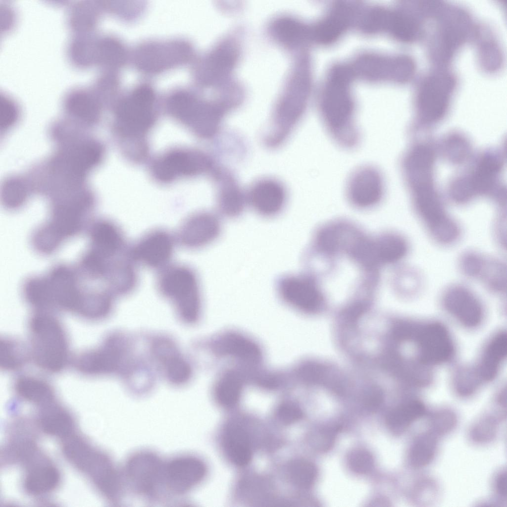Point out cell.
<instances>
[{"label":"cell","mask_w":507,"mask_h":507,"mask_svg":"<svg viewBox=\"0 0 507 507\" xmlns=\"http://www.w3.org/2000/svg\"><path fill=\"white\" fill-rule=\"evenodd\" d=\"M13 388L20 398L38 406H45L53 402L55 398L53 388L43 378L30 375H22L13 382Z\"/></svg>","instance_id":"29"},{"label":"cell","mask_w":507,"mask_h":507,"mask_svg":"<svg viewBox=\"0 0 507 507\" xmlns=\"http://www.w3.org/2000/svg\"><path fill=\"white\" fill-rule=\"evenodd\" d=\"M213 168L211 158L198 152L175 151L158 160L153 166L156 178L162 181L173 180L179 175H194Z\"/></svg>","instance_id":"18"},{"label":"cell","mask_w":507,"mask_h":507,"mask_svg":"<svg viewBox=\"0 0 507 507\" xmlns=\"http://www.w3.org/2000/svg\"><path fill=\"white\" fill-rule=\"evenodd\" d=\"M341 429L339 425L327 426L317 430L315 432L313 442L315 447L318 451L326 452L333 446L336 437Z\"/></svg>","instance_id":"54"},{"label":"cell","mask_w":507,"mask_h":507,"mask_svg":"<svg viewBox=\"0 0 507 507\" xmlns=\"http://www.w3.org/2000/svg\"><path fill=\"white\" fill-rule=\"evenodd\" d=\"M387 503H389L386 499H383L382 498L377 499L375 500H374L372 503L373 506L376 507L387 506Z\"/></svg>","instance_id":"60"},{"label":"cell","mask_w":507,"mask_h":507,"mask_svg":"<svg viewBox=\"0 0 507 507\" xmlns=\"http://www.w3.org/2000/svg\"><path fill=\"white\" fill-rule=\"evenodd\" d=\"M164 462L155 454L141 451L128 459L123 472L125 481L137 494L154 498L163 489Z\"/></svg>","instance_id":"11"},{"label":"cell","mask_w":507,"mask_h":507,"mask_svg":"<svg viewBox=\"0 0 507 507\" xmlns=\"http://www.w3.org/2000/svg\"><path fill=\"white\" fill-rule=\"evenodd\" d=\"M446 309L463 325L477 326L482 318V306L475 295L468 289L456 286L449 289L443 298Z\"/></svg>","instance_id":"23"},{"label":"cell","mask_w":507,"mask_h":507,"mask_svg":"<svg viewBox=\"0 0 507 507\" xmlns=\"http://www.w3.org/2000/svg\"><path fill=\"white\" fill-rule=\"evenodd\" d=\"M498 428L497 419L492 416H485L479 420L470 431L471 439L475 442L484 443L493 440Z\"/></svg>","instance_id":"47"},{"label":"cell","mask_w":507,"mask_h":507,"mask_svg":"<svg viewBox=\"0 0 507 507\" xmlns=\"http://www.w3.org/2000/svg\"><path fill=\"white\" fill-rule=\"evenodd\" d=\"M293 374L301 382L306 384H317L329 382L327 368L315 362L302 363L294 369Z\"/></svg>","instance_id":"45"},{"label":"cell","mask_w":507,"mask_h":507,"mask_svg":"<svg viewBox=\"0 0 507 507\" xmlns=\"http://www.w3.org/2000/svg\"><path fill=\"white\" fill-rule=\"evenodd\" d=\"M426 412L422 402L415 399L410 400L392 409L387 416L386 423L394 432H401L424 415Z\"/></svg>","instance_id":"37"},{"label":"cell","mask_w":507,"mask_h":507,"mask_svg":"<svg viewBox=\"0 0 507 507\" xmlns=\"http://www.w3.org/2000/svg\"><path fill=\"white\" fill-rule=\"evenodd\" d=\"M455 414L449 410H441L434 413L430 417V430L436 435L450 432L456 424Z\"/></svg>","instance_id":"49"},{"label":"cell","mask_w":507,"mask_h":507,"mask_svg":"<svg viewBox=\"0 0 507 507\" xmlns=\"http://www.w3.org/2000/svg\"><path fill=\"white\" fill-rule=\"evenodd\" d=\"M168 105L174 117L203 138L215 135L224 116L229 111L220 99L216 101L202 100L185 92L174 95Z\"/></svg>","instance_id":"6"},{"label":"cell","mask_w":507,"mask_h":507,"mask_svg":"<svg viewBox=\"0 0 507 507\" xmlns=\"http://www.w3.org/2000/svg\"><path fill=\"white\" fill-rule=\"evenodd\" d=\"M139 356L132 339L122 332L113 331L97 346L80 353L73 363L75 370L85 376L115 375L124 380Z\"/></svg>","instance_id":"4"},{"label":"cell","mask_w":507,"mask_h":507,"mask_svg":"<svg viewBox=\"0 0 507 507\" xmlns=\"http://www.w3.org/2000/svg\"><path fill=\"white\" fill-rule=\"evenodd\" d=\"M123 50L120 44L110 38L96 41L94 63L104 67H113L122 61Z\"/></svg>","instance_id":"42"},{"label":"cell","mask_w":507,"mask_h":507,"mask_svg":"<svg viewBox=\"0 0 507 507\" xmlns=\"http://www.w3.org/2000/svg\"><path fill=\"white\" fill-rule=\"evenodd\" d=\"M335 8L325 18L310 28L311 39L321 44H330L345 31L349 24V11L343 4Z\"/></svg>","instance_id":"31"},{"label":"cell","mask_w":507,"mask_h":507,"mask_svg":"<svg viewBox=\"0 0 507 507\" xmlns=\"http://www.w3.org/2000/svg\"><path fill=\"white\" fill-rule=\"evenodd\" d=\"M66 111L77 119L87 124H93L99 117L100 106L95 96L84 90L70 93L65 102Z\"/></svg>","instance_id":"33"},{"label":"cell","mask_w":507,"mask_h":507,"mask_svg":"<svg viewBox=\"0 0 507 507\" xmlns=\"http://www.w3.org/2000/svg\"><path fill=\"white\" fill-rule=\"evenodd\" d=\"M374 250L377 260L382 267L400 261L408 252V244L401 235L384 232L373 236Z\"/></svg>","instance_id":"30"},{"label":"cell","mask_w":507,"mask_h":507,"mask_svg":"<svg viewBox=\"0 0 507 507\" xmlns=\"http://www.w3.org/2000/svg\"><path fill=\"white\" fill-rule=\"evenodd\" d=\"M176 241L175 237L165 230H153L129 247V254L136 264L161 270L168 265L174 254Z\"/></svg>","instance_id":"15"},{"label":"cell","mask_w":507,"mask_h":507,"mask_svg":"<svg viewBox=\"0 0 507 507\" xmlns=\"http://www.w3.org/2000/svg\"><path fill=\"white\" fill-rule=\"evenodd\" d=\"M67 458L80 469L93 476L101 467L107 456L96 452L78 438H69L64 446Z\"/></svg>","instance_id":"32"},{"label":"cell","mask_w":507,"mask_h":507,"mask_svg":"<svg viewBox=\"0 0 507 507\" xmlns=\"http://www.w3.org/2000/svg\"><path fill=\"white\" fill-rule=\"evenodd\" d=\"M41 419L42 427L48 434L63 438L68 437L73 428L71 417L58 407H50Z\"/></svg>","instance_id":"40"},{"label":"cell","mask_w":507,"mask_h":507,"mask_svg":"<svg viewBox=\"0 0 507 507\" xmlns=\"http://www.w3.org/2000/svg\"><path fill=\"white\" fill-rule=\"evenodd\" d=\"M273 38L286 48H297L311 39L310 28L292 16L284 15L274 19L269 26Z\"/></svg>","instance_id":"28"},{"label":"cell","mask_w":507,"mask_h":507,"mask_svg":"<svg viewBox=\"0 0 507 507\" xmlns=\"http://www.w3.org/2000/svg\"><path fill=\"white\" fill-rule=\"evenodd\" d=\"M221 231L222 225L218 216L211 212L201 211L184 220L175 238L184 248L198 249L214 242Z\"/></svg>","instance_id":"17"},{"label":"cell","mask_w":507,"mask_h":507,"mask_svg":"<svg viewBox=\"0 0 507 507\" xmlns=\"http://www.w3.org/2000/svg\"><path fill=\"white\" fill-rule=\"evenodd\" d=\"M368 308V303L364 300H358L350 305L345 310V315L352 322L356 321Z\"/></svg>","instance_id":"58"},{"label":"cell","mask_w":507,"mask_h":507,"mask_svg":"<svg viewBox=\"0 0 507 507\" xmlns=\"http://www.w3.org/2000/svg\"><path fill=\"white\" fill-rule=\"evenodd\" d=\"M20 341L4 337L0 341V366L6 371H15L22 368L30 359L28 347Z\"/></svg>","instance_id":"36"},{"label":"cell","mask_w":507,"mask_h":507,"mask_svg":"<svg viewBox=\"0 0 507 507\" xmlns=\"http://www.w3.org/2000/svg\"><path fill=\"white\" fill-rule=\"evenodd\" d=\"M28 197V191L23 181L17 178H11L5 181L1 189V199L6 209H20L26 203Z\"/></svg>","instance_id":"41"},{"label":"cell","mask_w":507,"mask_h":507,"mask_svg":"<svg viewBox=\"0 0 507 507\" xmlns=\"http://www.w3.org/2000/svg\"><path fill=\"white\" fill-rule=\"evenodd\" d=\"M148 348L151 362L167 382L183 386L191 381L192 365L171 338L164 335L152 337L149 340Z\"/></svg>","instance_id":"8"},{"label":"cell","mask_w":507,"mask_h":507,"mask_svg":"<svg viewBox=\"0 0 507 507\" xmlns=\"http://www.w3.org/2000/svg\"><path fill=\"white\" fill-rule=\"evenodd\" d=\"M495 489L498 494L503 498L507 496V472L502 471L496 477L495 480Z\"/></svg>","instance_id":"59"},{"label":"cell","mask_w":507,"mask_h":507,"mask_svg":"<svg viewBox=\"0 0 507 507\" xmlns=\"http://www.w3.org/2000/svg\"><path fill=\"white\" fill-rule=\"evenodd\" d=\"M275 286L282 302L298 311L313 313L324 305L323 285L320 279L309 270L281 275L276 279Z\"/></svg>","instance_id":"7"},{"label":"cell","mask_w":507,"mask_h":507,"mask_svg":"<svg viewBox=\"0 0 507 507\" xmlns=\"http://www.w3.org/2000/svg\"><path fill=\"white\" fill-rule=\"evenodd\" d=\"M154 93L150 87L141 86L122 100L116 110V126L127 137H136L146 132L153 121Z\"/></svg>","instance_id":"10"},{"label":"cell","mask_w":507,"mask_h":507,"mask_svg":"<svg viewBox=\"0 0 507 507\" xmlns=\"http://www.w3.org/2000/svg\"><path fill=\"white\" fill-rule=\"evenodd\" d=\"M345 193L349 203L355 208L369 210L382 202L385 184L381 171L371 165H363L354 170L346 184Z\"/></svg>","instance_id":"12"},{"label":"cell","mask_w":507,"mask_h":507,"mask_svg":"<svg viewBox=\"0 0 507 507\" xmlns=\"http://www.w3.org/2000/svg\"><path fill=\"white\" fill-rule=\"evenodd\" d=\"M96 20V13L93 7L86 4L79 5L75 8L70 19L73 28L83 32L92 29Z\"/></svg>","instance_id":"48"},{"label":"cell","mask_w":507,"mask_h":507,"mask_svg":"<svg viewBox=\"0 0 507 507\" xmlns=\"http://www.w3.org/2000/svg\"><path fill=\"white\" fill-rule=\"evenodd\" d=\"M437 436L429 431L419 435L414 439L409 453V459L412 466L421 468L432 461L437 448Z\"/></svg>","instance_id":"38"},{"label":"cell","mask_w":507,"mask_h":507,"mask_svg":"<svg viewBox=\"0 0 507 507\" xmlns=\"http://www.w3.org/2000/svg\"><path fill=\"white\" fill-rule=\"evenodd\" d=\"M249 370L233 366L217 376L213 384L212 393L219 405L230 407L238 403L245 386L249 383Z\"/></svg>","instance_id":"25"},{"label":"cell","mask_w":507,"mask_h":507,"mask_svg":"<svg viewBox=\"0 0 507 507\" xmlns=\"http://www.w3.org/2000/svg\"><path fill=\"white\" fill-rule=\"evenodd\" d=\"M462 266L466 274L471 276H477L480 275L483 271L484 263L482 259L477 255L469 254L462 259Z\"/></svg>","instance_id":"56"},{"label":"cell","mask_w":507,"mask_h":507,"mask_svg":"<svg viewBox=\"0 0 507 507\" xmlns=\"http://www.w3.org/2000/svg\"><path fill=\"white\" fill-rule=\"evenodd\" d=\"M156 286L160 295L172 304L182 322L193 325L199 322L202 299L199 278L193 268L185 265H168L160 270Z\"/></svg>","instance_id":"5"},{"label":"cell","mask_w":507,"mask_h":507,"mask_svg":"<svg viewBox=\"0 0 507 507\" xmlns=\"http://www.w3.org/2000/svg\"><path fill=\"white\" fill-rule=\"evenodd\" d=\"M507 350V334L502 332L488 345L481 362L476 368L481 381H489L495 377L501 362L506 356Z\"/></svg>","instance_id":"35"},{"label":"cell","mask_w":507,"mask_h":507,"mask_svg":"<svg viewBox=\"0 0 507 507\" xmlns=\"http://www.w3.org/2000/svg\"><path fill=\"white\" fill-rule=\"evenodd\" d=\"M288 473L291 481L301 488L310 487L315 480L317 470L311 462L301 458L291 461L288 466Z\"/></svg>","instance_id":"44"},{"label":"cell","mask_w":507,"mask_h":507,"mask_svg":"<svg viewBox=\"0 0 507 507\" xmlns=\"http://www.w3.org/2000/svg\"><path fill=\"white\" fill-rule=\"evenodd\" d=\"M480 381L475 369L461 370L456 377V390L461 396H469L475 391Z\"/></svg>","instance_id":"50"},{"label":"cell","mask_w":507,"mask_h":507,"mask_svg":"<svg viewBox=\"0 0 507 507\" xmlns=\"http://www.w3.org/2000/svg\"><path fill=\"white\" fill-rule=\"evenodd\" d=\"M410 341L415 344L418 362L423 365L445 362L454 353V345L448 332L438 323L414 324Z\"/></svg>","instance_id":"14"},{"label":"cell","mask_w":507,"mask_h":507,"mask_svg":"<svg viewBox=\"0 0 507 507\" xmlns=\"http://www.w3.org/2000/svg\"><path fill=\"white\" fill-rule=\"evenodd\" d=\"M217 185V204L223 216L235 218L244 212L248 203L247 194L229 171L220 168L214 170Z\"/></svg>","instance_id":"22"},{"label":"cell","mask_w":507,"mask_h":507,"mask_svg":"<svg viewBox=\"0 0 507 507\" xmlns=\"http://www.w3.org/2000/svg\"><path fill=\"white\" fill-rule=\"evenodd\" d=\"M207 472L205 463L192 456H182L164 462L163 489L177 495L189 492L204 478Z\"/></svg>","instance_id":"16"},{"label":"cell","mask_w":507,"mask_h":507,"mask_svg":"<svg viewBox=\"0 0 507 507\" xmlns=\"http://www.w3.org/2000/svg\"><path fill=\"white\" fill-rule=\"evenodd\" d=\"M28 330L31 361L49 374L63 371L70 362L69 342L64 327L55 314L33 311Z\"/></svg>","instance_id":"3"},{"label":"cell","mask_w":507,"mask_h":507,"mask_svg":"<svg viewBox=\"0 0 507 507\" xmlns=\"http://www.w3.org/2000/svg\"><path fill=\"white\" fill-rule=\"evenodd\" d=\"M304 63H300L292 74L275 108L295 116L304 115L306 109L309 79Z\"/></svg>","instance_id":"24"},{"label":"cell","mask_w":507,"mask_h":507,"mask_svg":"<svg viewBox=\"0 0 507 507\" xmlns=\"http://www.w3.org/2000/svg\"><path fill=\"white\" fill-rule=\"evenodd\" d=\"M500 159L492 154H487L479 162L471 175L464 180L457 182L453 191L454 199L459 202H466L477 194L489 189L500 172Z\"/></svg>","instance_id":"19"},{"label":"cell","mask_w":507,"mask_h":507,"mask_svg":"<svg viewBox=\"0 0 507 507\" xmlns=\"http://www.w3.org/2000/svg\"><path fill=\"white\" fill-rule=\"evenodd\" d=\"M387 30L398 40L408 42L418 32L417 24L410 16L398 12H391Z\"/></svg>","instance_id":"43"},{"label":"cell","mask_w":507,"mask_h":507,"mask_svg":"<svg viewBox=\"0 0 507 507\" xmlns=\"http://www.w3.org/2000/svg\"><path fill=\"white\" fill-rule=\"evenodd\" d=\"M277 415L282 423L290 424L300 420L303 416V412L296 404L291 402H285L279 406Z\"/></svg>","instance_id":"55"},{"label":"cell","mask_w":507,"mask_h":507,"mask_svg":"<svg viewBox=\"0 0 507 507\" xmlns=\"http://www.w3.org/2000/svg\"><path fill=\"white\" fill-rule=\"evenodd\" d=\"M405 58L387 59L377 56H366L357 63L358 72L367 79L378 80L385 76L395 75L405 78L409 73L411 66Z\"/></svg>","instance_id":"27"},{"label":"cell","mask_w":507,"mask_h":507,"mask_svg":"<svg viewBox=\"0 0 507 507\" xmlns=\"http://www.w3.org/2000/svg\"><path fill=\"white\" fill-rule=\"evenodd\" d=\"M93 196L87 191L54 195L47 219L32 231L30 245L37 254L50 256L67 242L87 231L94 220Z\"/></svg>","instance_id":"1"},{"label":"cell","mask_w":507,"mask_h":507,"mask_svg":"<svg viewBox=\"0 0 507 507\" xmlns=\"http://www.w3.org/2000/svg\"><path fill=\"white\" fill-rule=\"evenodd\" d=\"M248 203L258 214L272 217L280 213L287 202L284 185L277 180L264 178L254 183L247 194Z\"/></svg>","instance_id":"21"},{"label":"cell","mask_w":507,"mask_h":507,"mask_svg":"<svg viewBox=\"0 0 507 507\" xmlns=\"http://www.w3.org/2000/svg\"><path fill=\"white\" fill-rule=\"evenodd\" d=\"M96 41L89 37L75 39L71 44L70 53L72 59L80 66H88L94 63Z\"/></svg>","instance_id":"46"},{"label":"cell","mask_w":507,"mask_h":507,"mask_svg":"<svg viewBox=\"0 0 507 507\" xmlns=\"http://www.w3.org/2000/svg\"><path fill=\"white\" fill-rule=\"evenodd\" d=\"M352 71L343 66L331 70L319 105L324 129L336 145L346 150L356 148L361 141L355 105L350 89Z\"/></svg>","instance_id":"2"},{"label":"cell","mask_w":507,"mask_h":507,"mask_svg":"<svg viewBox=\"0 0 507 507\" xmlns=\"http://www.w3.org/2000/svg\"><path fill=\"white\" fill-rule=\"evenodd\" d=\"M111 267L106 280L107 288L116 297L131 293L138 282L136 263L131 258L129 249Z\"/></svg>","instance_id":"26"},{"label":"cell","mask_w":507,"mask_h":507,"mask_svg":"<svg viewBox=\"0 0 507 507\" xmlns=\"http://www.w3.org/2000/svg\"><path fill=\"white\" fill-rule=\"evenodd\" d=\"M454 82L445 74L429 77L423 83L417 97V108L420 119L426 123H434L446 114Z\"/></svg>","instance_id":"13"},{"label":"cell","mask_w":507,"mask_h":507,"mask_svg":"<svg viewBox=\"0 0 507 507\" xmlns=\"http://www.w3.org/2000/svg\"><path fill=\"white\" fill-rule=\"evenodd\" d=\"M19 110L15 102L5 95H0V124L4 131L17 120Z\"/></svg>","instance_id":"51"},{"label":"cell","mask_w":507,"mask_h":507,"mask_svg":"<svg viewBox=\"0 0 507 507\" xmlns=\"http://www.w3.org/2000/svg\"><path fill=\"white\" fill-rule=\"evenodd\" d=\"M59 480V473L55 468L41 466L29 473L25 480V487L32 494H42L54 488Z\"/></svg>","instance_id":"39"},{"label":"cell","mask_w":507,"mask_h":507,"mask_svg":"<svg viewBox=\"0 0 507 507\" xmlns=\"http://www.w3.org/2000/svg\"><path fill=\"white\" fill-rule=\"evenodd\" d=\"M240 56L238 44L233 40H225L218 44L204 59L202 76L208 85H218L230 75Z\"/></svg>","instance_id":"20"},{"label":"cell","mask_w":507,"mask_h":507,"mask_svg":"<svg viewBox=\"0 0 507 507\" xmlns=\"http://www.w3.org/2000/svg\"><path fill=\"white\" fill-rule=\"evenodd\" d=\"M383 399L382 391L376 387L372 388L364 395V406L369 411H374L381 405Z\"/></svg>","instance_id":"57"},{"label":"cell","mask_w":507,"mask_h":507,"mask_svg":"<svg viewBox=\"0 0 507 507\" xmlns=\"http://www.w3.org/2000/svg\"><path fill=\"white\" fill-rule=\"evenodd\" d=\"M348 463L352 471L358 474H364L371 469L374 460L372 455L368 451L356 449L349 454Z\"/></svg>","instance_id":"52"},{"label":"cell","mask_w":507,"mask_h":507,"mask_svg":"<svg viewBox=\"0 0 507 507\" xmlns=\"http://www.w3.org/2000/svg\"><path fill=\"white\" fill-rule=\"evenodd\" d=\"M390 12L381 8L372 9L363 20V28L369 32L387 30Z\"/></svg>","instance_id":"53"},{"label":"cell","mask_w":507,"mask_h":507,"mask_svg":"<svg viewBox=\"0 0 507 507\" xmlns=\"http://www.w3.org/2000/svg\"><path fill=\"white\" fill-rule=\"evenodd\" d=\"M211 353L233 366L253 369L259 367L263 361L264 353L254 339L240 331L228 330L211 338L207 342Z\"/></svg>","instance_id":"9"},{"label":"cell","mask_w":507,"mask_h":507,"mask_svg":"<svg viewBox=\"0 0 507 507\" xmlns=\"http://www.w3.org/2000/svg\"><path fill=\"white\" fill-rule=\"evenodd\" d=\"M223 447L229 459L235 464L243 466L250 462L252 452L246 431L240 426H228L223 435Z\"/></svg>","instance_id":"34"}]
</instances>
